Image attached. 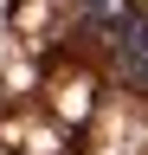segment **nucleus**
Returning a JSON list of instances; mask_svg holds the SVG:
<instances>
[{
	"mask_svg": "<svg viewBox=\"0 0 148 155\" xmlns=\"http://www.w3.org/2000/svg\"><path fill=\"white\" fill-rule=\"evenodd\" d=\"M109 45H116V65H122V78L135 91H148V13H135L129 19V26L109 39Z\"/></svg>",
	"mask_w": 148,
	"mask_h": 155,
	"instance_id": "f257e3e1",
	"label": "nucleus"
},
{
	"mask_svg": "<svg viewBox=\"0 0 148 155\" xmlns=\"http://www.w3.org/2000/svg\"><path fill=\"white\" fill-rule=\"evenodd\" d=\"M77 7H84L90 19H103V13H116V7H122V0H77Z\"/></svg>",
	"mask_w": 148,
	"mask_h": 155,
	"instance_id": "f03ea898",
	"label": "nucleus"
}]
</instances>
